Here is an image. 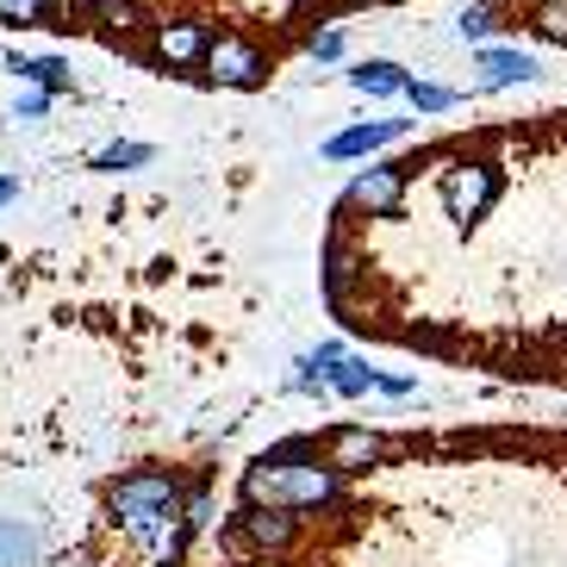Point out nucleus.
Listing matches in <instances>:
<instances>
[{
    "label": "nucleus",
    "mask_w": 567,
    "mask_h": 567,
    "mask_svg": "<svg viewBox=\"0 0 567 567\" xmlns=\"http://www.w3.org/2000/svg\"><path fill=\"white\" fill-rule=\"evenodd\" d=\"M318 300L368 350L567 393V106L443 125L350 175Z\"/></svg>",
    "instance_id": "f257e3e1"
},
{
    "label": "nucleus",
    "mask_w": 567,
    "mask_h": 567,
    "mask_svg": "<svg viewBox=\"0 0 567 567\" xmlns=\"http://www.w3.org/2000/svg\"><path fill=\"white\" fill-rule=\"evenodd\" d=\"M206 567H567V417L293 431L237 467Z\"/></svg>",
    "instance_id": "f03ea898"
},
{
    "label": "nucleus",
    "mask_w": 567,
    "mask_h": 567,
    "mask_svg": "<svg viewBox=\"0 0 567 567\" xmlns=\"http://www.w3.org/2000/svg\"><path fill=\"white\" fill-rule=\"evenodd\" d=\"M431 0H0V32L63 38L194 94H256L337 25ZM481 32L567 51V0H474Z\"/></svg>",
    "instance_id": "7ed1b4c3"
}]
</instances>
